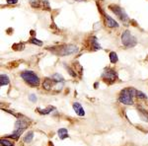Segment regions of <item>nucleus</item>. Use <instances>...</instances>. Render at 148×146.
I'll return each instance as SVG.
<instances>
[{
	"mask_svg": "<svg viewBox=\"0 0 148 146\" xmlns=\"http://www.w3.org/2000/svg\"><path fill=\"white\" fill-rule=\"evenodd\" d=\"M135 93H136V90L133 88H125L121 92L119 100L123 105L130 106L133 104V97H135Z\"/></svg>",
	"mask_w": 148,
	"mask_h": 146,
	"instance_id": "1",
	"label": "nucleus"
},
{
	"mask_svg": "<svg viewBox=\"0 0 148 146\" xmlns=\"http://www.w3.org/2000/svg\"><path fill=\"white\" fill-rule=\"evenodd\" d=\"M54 53L58 54L61 56H70L72 53L78 51V47L74 45H60L56 49V51H52Z\"/></svg>",
	"mask_w": 148,
	"mask_h": 146,
	"instance_id": "2",
	"label": "nucleus"
},
{
	"mask_svg": "<svg viewBox=\"0 0 148 146\" xmlns=\"http://www.w3.org/2000/svg\"><path fill=\"white\" fill-rule=\"evenodd\" d=\"M121 44L125 47H133L137 44V40L135 37L131 35V33L128 30H125L121 34Z\"/></svg>",
	"mask_w": 148,
	"mask_h": 146,
	"instance_id": "3",
	"label": "nucleus"
},
{
	"mask_svg": "<svg viewBox=\"0 0 148 146\" xmlns=\"http://www.w3.org/2000/svg\"><path fill=\"white\" fill-rule=\"evenodd\" d=\"M21 77L24 79V81H26L31 86H38L40 84V78L33 71H24L21 74Z\"/></svg>",
	"mask_w": 148,
	"mask_h": 146,
	"instance_id": "4",
	"label": "nucleus"
},
{
	"mask_svg": "<svg viewBox=\"0 0 148 146\" xmlns=\"http://www.w3.org/2000/svg\"><path fill=\"white\" fill-rule=\"evenodd\" d=\"M110 8H111L112 11L114 13V15H116L120 18V20L121 22L123 24H125V25H127L128 22H130V18H128L127 14L125 13V11L123 10V8H121V7L118 5H111Z\"/></svg>",
	"mask_w": 148,
	"mask_h": 146,
	"instance_id": "5",
	"label": "nucleus"
},
{
	"mask_svg": "<svg viewBox=\"0 0 148 146\" xmlns=\"http://www.w3.org/2000/svg\"><path fill=\"white\" fill-rule=\"evenodd\" d=\"M103 78L106 81H109V82H114V80L118 77V74H116V71L112 68H107L106 70L103 73Z\"/></svg>",
	"mask_w": 148,
	"mask_h": 146,
	"instance_id": "6",
	"label": "nucleus"
},
{
	"mask_svg": "<svg viewBox=\"0 0 148 146\" xmlns=\"http://www.w3.org/2000/svg\"><path fill=\"white\" fill-rule=\"evenodd\" d=\"M105 23H106L107 27H109V28H119L118 22L114 21L112 17H110L109 15L105 16Z\"/></svg>",
	"mask_w": 148,
	"mask_h": 146,
	"instance_id": "7",
	"label": "nucleus"
},
{
	"mask_svg": "<svg viewBox=\"0 0 148 146\" xmlns=\"http://www.w3.org/2000/svg\"><path fill=\"white\" fill-rule=\"evenodd\" d=\"M72 107H73V110L75 111V112H76V114H77V116L83 117L85 114L84 109H83V107L81 106V104H79V103H77V102L73 103V106Z\"/></svg>",
	"mask_w": 148,
	"mask_h": 146,
	"instance_id": "8",
	"label": "nucleus"
},
{
	"mask_svg": "<svg viewBox=\"0 0 148 146\" xmlns=\"http://www.w3.org/2000/svg\"><path fill=\"white\" fill-rule=\"evenodd\" d=\"M28 126V123L24 119H18L15 123V128L16 129H24L25 130Z\"/></svg>",
	"mask_w": 148,
	"mask_h": 146,
	"instance_id": "9",
	"label": "nucleus"
},
{
	"mask_svg": "<svg viewBox=\"0 0 148 146\" xmlns=\"http://www.w3.org/2000/svg\"><path fill=\"white\" fill-rule=\"evenodd\" d=\"M57 133H58V136L60 139H65V138L68 137V131L66 128H59Z\"/></svg>",
	"mask_w": 148,
	"mask_h": 146,
	"instance_id": "10",
	"label": "nucleus"
},
{
	"mask_svg": "<svg viewBox=\"0 0 148 146\" xmlns=\"http://www.w3.org/2000/svg\"><path fill=\"white\" fill-rule=\"evenodd\" d=\"M9 82H10V80H9L8 76H7L6 74L2 73L1 75H0V85H1V86H6V85L9 84Z\"/></svg>",
	"mask_w": 148,
	"mask_h": 146,
	"instance_id": "11",
	"label": "nucleus"
},
{
	"mask_svg": "<svg viewBox=\"0 0 148 146\" xmlns=\"http://www.w3.org/2000/svg\"><path fill=\"white\" fill-rule=\"evenodd\" d=\"M91 45H92V47L94 49V51H98V49H101V45H100L99 42L97 40V38H95V37L91 38Z\"/></svg>",
	"mask_w": 148,
	"mask_h": 146,
	"instance_id": "12",
	"label": "nucleus"
},
{
	"mask_svg": "<svg viewBox=\"0 0 148 146\" xmlns=\"http://www.w3.org/2000/svg\"><path fill=\"white\" fill-rule=\"evenodd\" d=\"M52 79L51 78H47L46 80L44 81V83H42V87L45 88L46 90H51V86H52Z\"/></svg>",
	"mask_w": 148,
	"mask_h": 146,
	"instance_id": "13",
	"label": "nucleus"
},
{
	"mask_svg": "<svg viewBox=\"0 0 148 146\" xmlns=\"http://www.w3.org/2000/svg\"><path fill=\"white\" fill-rule=\"evenodd\" d=\"M34 138V132L33 131H29L28 133H26V135L24 136V142L26 143H30L31 141Z\"/></svg>",
	"mask_w": 148,
	"mask_h": 146,
	"instance_id": "14",
	"label": "nucleus"
},
{
	"mask_svg": "<svg viewBox=\"0 0 148 146\" xmlns=\"http://www.w3.org/2000/svg\"><path fill=\"white\" fill-rule=\"evenodd\" d=\"M51 79L54 81V82H56V83L63 82V81H64V78L60 75V74H58V73L53 74V75H52V77H51Z\"/></svg>",
	"mask_w": 148,
	"mask_h": 146,
	"instance_id": "15",
	"label": "nucleus"
},
{
	"mask_svg": "<svg viewBox=\"0 0 148 146\" xmlns=\"http://www.w3.org/2000/svg\"><path fill=\"white\" fill-rule=\"evenodd\" d=\"M119 60V57H118V54L116 53L114 51H112L111 53H110V61L112 62V63H116Z\"/></svg>",
	"mask_w": 148,
	"mask_h": 146,
	"instance_id": "16",
	"label": "nucleus"
},
{
	"mask_svg": "<svg viewBox=\"0 0 148 146\" xmlns=\"http://www.w3.org/2000/svg\"><path fill=\"white\" fill-rule=\"evenodd\" d=\"M135 97H137L138 99H141V100H145L147 99V96L144 94L141 91H137L136 90V93H135Z\"/></svg>",
	"mask_w": 148,
	"mask_h": 146,
	"instance_id": "17",
	"label": "nucleus"
},
{
	"mask_svg": "<svg viewBox=\"0 0 148 146\" xmlns=\"http://www.w3.org/2000/svg\"><path fill=\"white\" fill-rule=\"evenodd\" d=\"M1 145L2 146H14L13 144V142H11L10 140H8V139H5V138H2L1 139Z\"/></svg>",
	"mask_w": 148,
	"mask_h": 146,
	"instance_id": "18",
	"label": "nucleus"
},
{
	"mask_svg": "<svg viewBox=\"0 0 148 146\" xmlns=\"http://www.w3.org/2000/svg\"><path fill=\"white\" fill-rule=\"evenodd\" d=\"M52 110H53V108H52V107H49V108H47V109H46V110L38 109V111H39V112H40V114H49V112H51Z\"/></svg>",
	"mask_w": 148,
	"mask_h": 146,
	"instance_id": "19",
	"label": "nucleus"
},
{
	"mask_svg": "<svg viewBox=\"0 0 148 146\" xmlns=\"http://www.w3.org/2000/svg\"><path fill=\"white\" fill-rule=\"evenodd\" d=\"M30 42H32V44H35V45H42V40H37V39H35V38H33V39H31L30 40Z\"/></svg>",
	"mask_w": 148,
	"mask_h": 146,
	"instance_id": "20",
	"label": "nucleus"
},
{
	"mask_svg": "<svg viewBox=\"0 0 148 146\" xmlns=\"http://www.w3.org/2000/svg\"><path fill=\"white\" fill-rule=\"evenodd\" d=\"M29 1H30V4L33 7H39V5H40L39 0H29Z\"/></svg>",
	"mask_w": 148,
	"mask_h": 146,
	"instance_id": "21",
	"label": "nucleus"
},
{
	"mask_svg": "<svg viewBox=\"0 0 148 146\" xmlns=\"http://www.w3.org/2000/svg\"><path fill=\"white\" fill-rule=\"evenodd\" d=\"M29 99H30V101H32L33 103H36L37 102V96L34 95V94H31L30 95V97H29Z\"/></svg>",
	"mask_w": 148,
	"mask_h": 146,
	"instance_id": "22",
	"label": "nucleus"
},
{
	"mask_svg": "<svg viewBox=\"0 0 148 146\" xmlns=\"http://www.w3.org/2000/svg\"><path fill=\"white\" fill-rule=\"evenodd\" d=\"M6 2H7L8 4H13V5H14V4L17 3L18 0H6Z\"/></svg>",
	"mask_w": 148,
	"mask_h": 146,
	"instance_id": "23",
	"label": "nucleus"
},
{
	"mask_svg": "<svg viewBox=\"0 0 148 146\" xmlns=\"http://www.w3.org/2000/svg\"><path fill=\"white\" fill-rule=\"evenodd\" d=\"M66 69H67V70L69 71V73H70V75H71V76H76L75 72H74V71H73V70H72V69H71V68H69V67H66Z\"/></svg>",
	"mask_w": 148,
	"mask_h": 146,
	"instance_id": "24",
	"label": "nucleus"
},
{
	"mask_svg": "<svg viewBox=\"0 0 148 146\" xmlns=\"http://www.w3.org/2000/svg\"><path fill=\"white\" fill-rule=\"evenodd\" d=\"M42 3L45 4L47 7H49V0H42Z\"/></svg>",
	"mask_w": 148,
	"mask_h": 146,
	"instance_id": "25",
	"label": "nucleus"
},
{
	"mask_svg": "<svg viewBox=\"0 0 148 146\" xmlns=\"http://www.w3.org/2000/svg\"><path fill=\"white\" fill-rule=\"evenodd\" d=\"M77 1H80L81 2V1H85V0H77Z\"/></svg>",
	"mask_w": 148,
	"mask_h": 146,
	"instance_id": "26",
	"label": "nucleus"
}]
</instances>
